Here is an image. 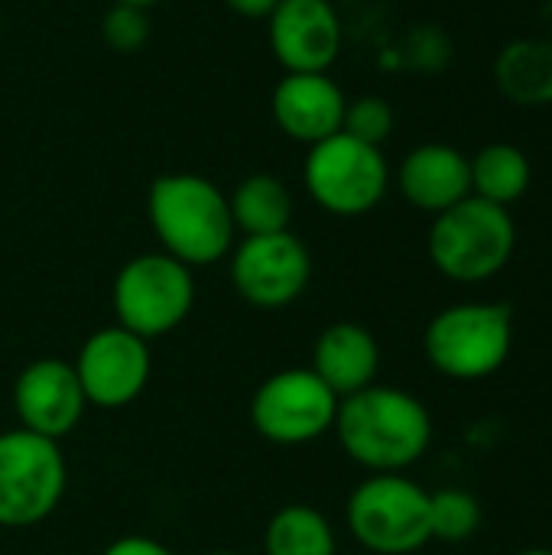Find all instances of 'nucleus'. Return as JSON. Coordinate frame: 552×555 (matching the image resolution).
<instances>
[{
  "label": "nucleus",
  "instance_id": "obj_1",
  "mask_svg": "<svg viewBox=\"0 0 552 555\" xmlns=\"http://www.w3.org/2000/svg\"><path fill=\"white\" fill-rule=\"evenodd\" d=\"M332 433L342 452L371 475H403L426 455L433 420L413 393L371 384L338 403Z\"/></svg>",
  "mask_w": 552,
  "mask_h": 555
},
{
  "label": "nucleus",
  "instance_id": "obj_2",
  "mask_svg": "<svg viewBox=\"0 0 552 555\" xmlns=\"http://www.w3.org/2000/svg\"><path fill=\"white\" fill-rule=\"evenodd\" d=\"M146 218L163 254L185 267H211L234 247V221L228 195L205 176H159L146 195Z\"/></svg>",
  "mask_w": 552,
  "mask_h": 555
},
{
  "label": "nucleus",
  "instance_id": "obj_3",
  "mask_svg": "<svg viewBox=\"0 0 552 555\" xmlns=\"http://www.w3.org/2000/svg\"><path fill=\"white\" fill-rule=\"evenodd\" d=\"M517 247V224L508 208L478 195L436 215L429 228V260L455 283H485L498 276Z\"/></svg>",
  "mask_w": 552,
  "mask_h": 555
},
{
  "label": "nucleus",
  "instance_id": "obj_4",
  "mask_svg": "<svg viewBox=\"0 0 552 555\" xmlns=\"http://www.w3.org/2000/svg\"><path fill=\"white\" fill-rule=\"evenodd\" d=\"M429 364L452 380H485L514 348V312L501 302H459L442 309L423 335Z\"/></svg>",
  "mask_w": 552,
  "mask_h": 555
},
{
  "label": "nucleus",
  "instance_id": "obj_5",
  "mask_svg": "<svg viewBox=\"0 0 552 555\" xmlns=\"http://www.w3.org/2000/svg\"><path fill=\"white\" fill-rule=\"evenodd\" d=\"M114 315L117 325L143 341L176 332L195 306L192 267L169 254H140L127 260L114 276Z\"/></svg>",
  "mask_w": 552,
  "mask_h": 555
},
{
  "label": "nucleus",
  "instance_id": "obj_6",
  "mask_svg": "<svg viewBox=\"0 0 552 555\" xmlns=\"http://www.w3.org/2000/svg\"><path fill=\"white\" fill-rule=\"evenodd\" d=\"M68 488L59 442L26 429L0 433V527L29 530L49 520Z\"/></svg>",
  "mask_w": 552,
  "mask_h": 555
},
{
  "label": "nucleus",
  "instance_id": "obj_7",
  "mask_svg": "<svg viewBox=\"0 0 552 555\" xmlns=\"http://www.w3.org/2000/svg\"><path fill=\"white\" fill-rule=\"evenodd\" d=\"M345 520L371 555H410L433 540L429 494L403 475L364 478L348 498Z\"/></svg>",
  "mask_w": 552,
  "mask_h": 555
},
{
  "label": "nucleus",
  "instance_id": "obj_8",
  "mask_svg": "<svg viewBox=\"0 0 552 555\" xmlns=\"http://www.w3.org/2000/svg\"><path fill=\"white\" fill-rule=\"evenodd\" d=\"M303 182L312 202L338 218H358L374 211L390 189V166L381 146L335 133L309 146L303 163Z\"/></svg>",
  "mask_w": 552,
  "mask_h": 555
},
{
  "label": "nucleus",
  "instance_id": "obj_9",
  "mask_svg": "<svg viewBox=\"0 0 552 555\" xmlns=\"http://www.w3.org/2000/svg\"><path fill=\"white\" fill-rule=\"evenodd\" d=\"M338 397L312 374V367H286L270 374L251 397V426L273 446H306L332 433Z\"/></svg>",
  "mask_w": 552,
  "mask_h": 555
},
{
  "label": "nucleus",
  "instance_id": "obj_10",
  "mask_svg": "<svg viewBox=\"0 0 552 555\" xmlns=\"http://www.w3.org/2000/svg\"><path fill=\"white\" fill-rule=\"evenodd\" d=\"M228 257L238 296L257 309L293 306L312 280L309 247L293 231L241 237Z\"/></svg>",
  "mask_w": 552,
  "mask_h": 555
},
{
  "label": "nucleus",
  "instance_id": "obj_11",
  "mask_svg": "<svg viewBox=\"0 0 552 555\" xmlns=\"http://www.w3.org/2000/svg\"><path fill=\"white\" fill-rule=\"evenodd\" d=\"M72 367L78 374L88 406L124 410L146 390L153 354L150 341H143L140 335L120 325H107L85 338Z\"/></svg>",
  "mask_w": 552,
  "mask_h": 555
},
{
  "label": "nucleus",
  "instance_id": "obj_12",
  "mask_svg": "<svg viewBox=\"0 0 552 555\" xmlns=\"http://www.w3.org/2000/svg\"><path fill=\"white\" fill-rule=\"evenodd\" d=\"M13 410H16L20 429L59 442L68 433H75V426L81 423L88 410V400L68 361L39 358L16 374Z\"/></svg>",
  "mask_w": 552,
  "mask_h": 555
},
{
  "label": "nucleus",
  "instance_id": "obj_13",
  "mask_svg": "<svg viewBox=\"0 0 552 555\" xmlns=\"http://www.w3.org/2000/svg\"><path fill=\"white\" fill-rule=\"evenodd\" d=\"M270 49L286 72H329L342 52V20L329 0H280L270 13Z\"/></svg>",
  "mask_w": 552,
  "mask_h": 555
},
{
  "label": "nucleus",
  "instance_id": "obj_14",
  "mask_svg": "<svg viewBox=\"0 0 552 555\" xmlns=\"http://www.w3.org/2000/svg\"><path fill=\"white\" fill-rule=\"evenodd\" d=\"M348 98L325 75H296L286 72L273 88V120L277 127L299 143H322L342 133Z\"/></svg>",
  "mask_w": 552,
  "mask_h": 555
},
{
  "label": "nucleus",
  "instance_id": "obj_15",
  "mask_svg": "<svg viewBox=\"0 0 552 555\" xmlns=\"http://www.w3.org/2000/svg\"><path fill=\"white\" fill-rule=\"evenodd\" d=\"M403 198L429 215H442L472 195V166L452 143H420L397 169Z\"/></svg>",
  "mask_w": 552,
  "mask_h": 555
},
{
  "label": "nucleus",
  "instance_id": "obj_16",
  "mask_svg": "<svg viewBox=\"0 0 552 555\" xmlns=\"http://www.w3.org/2000/svg\"><path fill=\"white\" fill-rule=\"evenodd\" d=\"M377 338L358 322H332L312 345V374L338 397H351L377 380Z\"/></svg>",
  "mask_w": 552,
  "mask_h": 555
},
{
  "label": "nucleus",
  "instance_id": "obj_17",
  "mask_svg": "<svg viewBox=\"0 0 552 555\" xmlns=\"http://www.w3.org/2000/svg\"><path fill=\"white\" fill-rule=\"evenodd\" d=\"M498 91L521 107L552 104V39L524 36L508 42L495 59Z\"/></svg>",
  "mask_w": 552,
  "mask_h": 555
},
{
  "label": "nucleus",
  "instance_id": "obj_18",
  "mask_svg": "<svg viewBox=\"0 0 552 555\" xmlns=\"http://www.w3.org/2000/svg\"><path fill=\"white\" fill-rule=\"evenodd\" d=\"M228 208L234 231H241L244 237L280 234L290 231L293 221V192L283 179L270 172H254L228 195Z\"/></svg>",
  "mask_w": 552,
  "mask_h": 555
},
{
  "label": "nucleus",
  "instance_id": "obj_19",
  "mask_svg": "<svg viewBox=\"0 0 552 555\" xmlns=\"http://www.w3.org/2000/svg\"><path fill=\"white\" fill-rule=\"evenodd\" d=\"M472 195L511 208L521 202L534 182V166L527 153L514 143H488L472 159Z\"/></svg>",
  "mask_w": 552,
  "mask_h": 555
},
{
  "label": "nucleus",
  "instance_id": "obj_20",
  "mask_svg": "<svg viewBox=\"0 0 552 555\" xmlns=\"http://www.w3.org/2000/svg\"><path fill=\"white\" fill-rule=\"evenodd\" d=\"M267 555H338V540L329 517L309 504L280 507L264 530Z\"/></svg>",
  "mask_w": 552,
  "mask_h": 555
},
{
  "label": "nucleus",
  "instance_id": "obj_21",
  "mask_svg": "<svg viewBox=\"0 0 552 555\" xmlns=\"http://www.w3.org/2000/svg\"><path fill=\"white\" fill-rule=\"evenodd\" d=\"M429 527H433V540H442V543L472 540L482 527L478 498L459 488L429 494Z\"/></svg>",
  "mask_w": 552,
  "mask_h": 555
},
{
  "label": "nucleus",
  "instance_id": "obj_22",
  "mask_svg": "<svg viewBox=\"0 0 552 555\" xmlns=\"http://www.w3.org/2000/svg\"><path fill=\"white\" fill-rule=\"evenodd\" d=\"M394 124H397L394 107L384 98H377V94H364V98L348 101L342 130L351 133L355 140H364L371 146H381L394 133Z\"/></svg>",
  "mask_w": 552,
  "mask_h": 555
},
{
  "label": "nucleus",
  "instance_id": "obj_23",
  "mask_svg": "<svg viewBox=\"0 0 552 555\" xmlns=\"http://www.w3.org/2000/svg\"><path fill=\"white\" fill-rule=\"evenodd\" d=\"M101 36L114 52H140L150 42V16L140 7L114 3L101 16Z\"/></svg>",
  "mask_w": 552,
  "mask_h": 555
},
{
  "label": "nucleus",
  "instance_id": "obj_24",
  "mask_svg": "<svg viewBox=\"0 0 552 555\" xmlns=\"http://www.w3.org/2000/svg\"><path fill=\"white\" fill-rule=\"evenodd\" d=\"M101 555H176L169 546H163L153 537H120L111 546H104Z\"/></svg>",
  "mask_w": 552,
  "mask_h": 555
},
{
  "label": "nucleus",
  "instance_id": "obj_25",
  "mask_svg": "<svg viewBox=\"0 0 552 555\" xmlns=\"http://www.w3.org/2000/svg\"><path fill=\"white\" fill-rule=\"evenodd\" d=\"M224 3L247 20H270V13L280 7V0H224Z\"/></svg>",
  "mask_w": 552,
  "mask_h": 555
},
{
  "label": "nucleus",
  "instance_id": "obj_26",
  "mask_svg": "<svg viewBox=\"0 0 552 555\" xmlns=\"http://www.w3.org/2000/svg\"><path fill=\"white\" fill-rule=\"evenodd\" d=\"M543 26H547V39H552V0L543 3Z\"/></svg>",
  "mask_w": 552,
  "mask_h": 555
},
{
  "label": "nucleus",
  "instance_id": "obj_27",
  "mask_svg": "<svg viewBox=\"0 0 552 555\" xmlns=\"http://www.w3.org/2000/svg\"><path fill=\"white\" fill-rule=\"evenodd\" d=\"M114 3H127V7H140V10H146V7H153V3H159V0H114Z\"/></svg>",
  "mask_w": 552,
  "mask_h": 555
},
{
  "label": "nucleus",
  "instance_id": "obj_28",
  "mask_svg": "<svg viewBox=\"0 0 552 555\" xmlns=\"http://www.w3.org/2000/svg\"><path fill=\"white\" fill-rule=\"evenodd\" d=\"M517 555H552V550H524V553Z\"/></svg>",
  "mask_w": 552,
  "mask_h": 555
},
{
  "label": "nucleus",
  "instance_id": "obj_29",
  "mask_svg": "<svg viewBox=\"0 0 552 555\" xmlns=\"http://www.w3.org/2000/svg\"><path fill=\"white\" fill-rule=\"evenodd\" d=\"M205 555H238V553H228V550H218V553H205Z\"/></svg>",
  "mask_w": 552,
  "mask_h": 555
}]
</instances>
